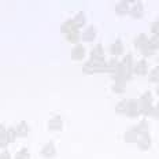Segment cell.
I'll list each match as a JSON object with an SVG mask.
<instances>
[{
	"label": "cell",
	"instance_id": "cell-1",
	"mask_svg": "<svg viewBox=\"0 0 159 159\" xmlns=\"http://www.w3.org/2000/svg\"><path fill=\"white\" fill-rule=\"evenodd\" d=\"M152 95L151 92H145L139 100V112L143 115H152Z\"/></svg>",
	"mask_w": 159,
	"mask_h": 159
},
{
	"label": "cell",
	"instance_id": "cell-2",
	"mask_svg": "<svg viewBox=\"0 0 159 159\" xmlns=\"http://www.w3.org/2000/svg\"><path fill=\"white\" fill-rule=\"evenodd\" d=\"M139 114H140V112H139V102L134 100V99H130V100H128V104H126V115H128L129 118H136Z\"/></svg>",
	"mask_w": 159,
	"mask_h": 159
},
{
	"label": "cell",
	"instance_id": "cell-3",
	"mask_svg": "<svg viewBox=\"0 0 159 159\" xmlns=\"http://www.w3.org/2000/svg\"><path fill=\"white\" fill-rule=\"evenodd\" d=\"M137 145H139V148H140V150H143V151H147L148 148L151 147V137H150V134H148V132H147V133L139 134Z\"/></svg>",
	"mask_w": 159,
	"mask_h": 159
},
{
	"label": "cell",
	"instance_id": "cell-4",
	"mask_svg": "<svg viewBox=\"0 0 159 159\" xmlns=\"http://www.w3.org/2000/svg\"><path fill=\"white\" fill-rule=\"evenodd\" d=\"M48 129L52 132H58V130H62L63 129V121L59 115H55L52 117L51 119L48 121Z\"/></svg>",
	"mask_w": 159,
	"mask_h": 159
},
{
	"label": "cell",
	"instance_id": "cell-5",
	"mask_svg": "<svg viewBox=\"0 0 159 159\" xmlns=\"http://www.w3.org/2000/svg\"><path fill=\"white\" fill-rule=\"evenodd\" d=\"M77 30H78V28H77V25H75L74 19H67V21L63 22L61 26V32L65 33V34H69V33L77 32Z\"/></svg>",
	"mask_w": 159,
	"mask_h": 159
},
{
	"label": "cell",
	"instance_id": "cell-6",
	"mask_svg": "<svg viewBox=\"0 0 159 159\" xmlns=\"http://www.w3.org/2000/svg\"><path fill=\"white\" fill-rule=\"evenodd\" d=\"M84 56H85V48L82 47L81 44H77L73 47V49H71L73 61H81V59H84Z\"/></svg>",
	"mask_w": 159,
	"mask_h": 159
},
{
	"label": "cell",
	"instance_id": "cell-7",
	"mask_svg": "<svg viewBox=\"0 0 159 159\" xmlns=\"http://www.w3.org/2000/svg\"><path fill=\"white\" fill-rule=\"evenodd\" d=\"M41 155L44 158H54L56 155V150H55V144L52 143V141H49L43 147L41 150Z\"/></svg>",
	"mask_w": 159,
	"mask_h": 159
},
{
	"label": "cell",
	"instance_id": "cell-8",
	"mask_svg": "<svg viewBox=\"0 0 159 159\" xmlns=\"http://www.w3.org/2000/svg\"><path fill=\"white\" fill-rule=\"evenodd\" d=\"M91 59H92V61L104 62V51H103V47H102L100 44H98L93 49H92V52H91Z\"/></svg>",
	"mask_w": 159,
	"mask_h": 159
},
{
	"label": "cell",
	"instance_id": "cell-9",
	"mask_svg": "<svg viewBox=\"0 0 159 159\" xmlns=\"http://www.w3.org/2000/svg\"><path fill=\"white\" fill-rule=\"evenodd\" d=\"M110 52L112 56H119L124 52V44H122L121 40H115V41L112 43L110 47Z\"/></svg>",
	"mask_w": 159,
	"mask_h": 159
},
{
	"label": "cell",
	"instance_id": "cell-10",
	"mask_svg": "<svg viewBox=\"0 0 159 159\" xmlns=\"http://www.w3.org/2000/svg\"><path fill=\"white\" fill-rule=\"evenodd\" d=\"M143 14H144V7H143V4H141L140 2H136V4L130 8V15L133 16V18L139 19V18H141V16H143Z\"/></svg>",
	"mask_w": 159,
	"mask_h": 159
},
{
	"label": "cell",
	"instance_id": "cell-11",
	"mask_svg": "<svg viewBox=\"0 0 159 159\" xmlns=\"http://www.w3.org/2000/svg\"><path fill=\"white\" fill-rule=\"evenodd\" d=\"M147 70H148V66H147V62L144 59H141L139 63H136V66L133 67V71L136 73L137 75H145L147 74Z\"/></svg>",
	"mask_w": 159,
	"mask_h": 159
},
{
	"label": "cell",
	"instance_id": "cell-12",
	"mask_svg": "<svg viewBox=\"0 0 159 159\" xmlns=\"http://www.w3.org/2000/svg\"><path fill=\"white\" fill-rule=\"evenodd\" d=\"M134 45L137 47L139 51H141L144 47H147L148 45V39H147V36L144 34V33H141V34H139L137 37L134 39Z\"/></svg>",
	"mask_w": 159,
	"mask_h": 159
},
{
	"label": "cell",
	"instance_id": "cell-13",
	"mask_svg": "<svg viewBox=\"0 0 159 159\" xmlns=\"http://www.w3.org/2000/svg\"><path fill=\"white\" fill-rule=\"evenodd\" d=\"M96 36V29L93 26H88L87 29H85V32L81 34V39L84 40V41H93Z\"/></svg>",
	"mask_w": 159,
	"mask_h": 159
},
{
	"label": "cell",
	"instance_id": "cell-14",
	"mask_svg": "<svg viewBox=\"0 0 159 159\" xmlns=\"http://www.w3.org/2000/svg\"><path fill=\"white\" fill-rule=\"evenodd\" d=\"M15 130H16V134H18L19 137H26L29 133V126L25 121H22L18 124V126L15 128Z\"/></svg>",
	"mask_w": 159,
	"mask_h": 159
},
{
	"label": "cell",
	"instance_id": "cell-15",
	"mask_svg": "<svg viewBox=\"0 0 159 159\" xmlns=\"http://www.w3.org/2000/svg\"><path fill=\"white\" fill-rule=\"evenodd\" d=\"M129 11H130V10H129L128 2H119V3H117V6H115V12H117L118 15H125V14H128Z\"/></svg>",
	"mask_w": 159,
	"mask_h": 159
},
{
	"label": "cell",
	"instance_id": "cell-16",
	"mask_svg": "<svg viewBox=\"0 0 159 159\" xmlns=\"http://www.w3.org/2000/svg\"><path fill=\"white\" fill-rule=\"evenodd\" d=\"M8 145L7 140V129L4 128V125L0 124V148H4Z\"/></svg>",
	"mask_w": 159,
	"mask_h": 159
},
{
	"label": "cell",
	"instance_id": "cell-17",
	"mask_svg": "<svg viewBox=\"0 0 159 159\" xmlns=\"http://www.w3.org/2000/svg\"><path fill=\"white\" fill-rule=\"evenodd\" d=\"M137 137H139V134L136 133L134 130H132V129L126 130L125 132V134H124L125 143H137Z\"/></svg>",
	"mask_w": 159,
	"mask_h": 159
},
{
	"label": "cell",
	"instance_id": "cell-18",
	"mask_svg": "<svg viewBox=\"0 0 159 159\" xmlns=\"http://www.w3.org/2000/svg\"><path fill=\"white\" fill-rule=\"evenodd\" d=\"M125 88H126V81L125 80H115L114 87H112L115 93H124Z\"/></svg>",
	"mask_w": 159,
	"mask_h": 159
},
{
	"label": "cell",
	"instance_id": "cell-19",
	"mask_svg": "<svg viewBox=\"0 0 159 159\" xmlns=\"http://www.w3.org/2000/svg\"><path fill=\"white\" fill-rule=\"evenodd\" d=\"M132 130H134L137 134H141V133H147L148 132V124H147V121H141L139 125H136V126H133V128H130Z\"/></svg>",
	"mask_w": 159,
	"mask_h": 159
},
{
	"label": "cell",
	"instance_id": "cell-20",
	"mask_svg": "<svg viewBox=\"0 0 159 159\" xmlns=\"http://www.w3.org/2000/svg\"><path fill=\"white\" fill-rule=\"evenodd\" d=\"M148 47H150L151 51H155V49L159 48V36L154 34L151 36V39H148Z\"/></svg>",
	"mask_w": 159,
	"mask_h": 159
},
{
	"label": "cell",
	"instance_id": "cell-21",
	"mask_svg": "<svg viewBox=\"0 0 159 159\" xmlns=\"http://www.w3.org/2000/svg\"><path fill=\"white\" fill-rule=\"evenodd\" d=\"M80 32H71V33H69V34H66V40H67L70 44H75L77 45V43H78V40H80Z\"/></svg>",
	"mask_w": 159,
	"mask_h": 159
},
{
	"label": "cell",
	"instance_id": "cell-22",
	"mask_svg": "<svg viewBox=\"0 0 159 159\" xmlns=\"http://www.w3.org/2000/svg\"><path fill=\"white\" fill-rule=\"evenodd\" d=\"M74 22H75V25H77V28H81V26H84L85 22H87V18H85L84 12H78V14L74 16Z\"/></svg>",
	"mask_w": 159,
	"mask_h": 159
},
{
	"label": "cell",
	"instance_id": "cell-23",
	"mask_svg": "<svg viewBox=\"0 0 159 159\" xmlns=\"http://www.w3.org/2000/svg\"><path fill=\"white\" fill-rule=\"evenodd\" d=\"M126 104H128V100L118 102V104L115 106V112L117 114H126Z\"/></svg>",
	"mask_w": 159,
	"mask_h": 159
},
{
	"label": "cell",
	"instance_id": "cell-24",
	"mask_svg": "<svg viewBox=\"0 0 159 159\" xmlns=\"http://www.w3.org/2000/svg\"><path fill=\"white\" fill-rule=\"evenodd\" d=\"M15 159H30V154H29L28 148H22V150H19L15 155Z\"/></svg>",
	"mask_w": 159,
	"mask_h": 159
},
{
	"label": "cell",
	"instance_id": "cell-25",
	"mask_svg": "<svg viewBox=\"0 0 159 159\" xmlns=\"http://www.w3.org/2000/svg\"><path fill=\"white\" fill-rule=\"evenodd\" d=\"M16 137H18V134H16L15 128H8V130H7V140H8V143H14Z\"/></svg>",
	"mask_w": 159,
	"mask_h": 159
},
{
	"label": "cell",
	"instance_id": "cell-26",
	"mask_svg": "<svg viewBox=\"0 0 159 159\" xmlns=\"http://www.w3.org/2000/svg\"><path fill=\"white\" fill-rule=\"evenodd\" d=\"M148 78H150L151 82H158L159 81V67H155L152 69L150 75H148Z\"/></svg>",
	"mask_w": 159,
	"mask_h": 159
},
{
	"label": "cell",
	"instance_id": "cell-27",
	"mask_svg": "<svg viewBox=\"0 0 159 159\" xmlns=\"http://www.w3.org/2000/svg\"><path fill=\"white\" fill-rule=\"evenodd\" d=\"M151 32H152V34L159 36V19H157L155 22L151 24Z\"/></svg>",
	"mask_w": 159,
	"mask_h": 159
},
{
	"label": "cell",
	"instance_id": "cell-28",
	"mask_svg": "<svg viewBox=\"0 0 159 159\" xmlns=\"http://www.w3.org/2000/svg\"><path fill=\"white\" fill-rule=\"evenodd\" d=\"M152 117L155 119H159V103L154 107V111H152Z\"/></svg>",
	"mask_w": 159,
	"mask_h": 159
},
{
	"label": "cell",
	"instance_id": "cell-29",
	"mask_svg": "<svg viewBox=\"0 0 159 159\" xmlns=\"http://www.w3.org/2000/svg\"><path fill=\"white\" fill-rule=\"evenodd\" d=\"M0 159H11V155H10L8 151H3L0 154Z\"/></svg>",
	"mask_w": 159,
	"mask_h": 159
},
{
	"label": "cell",
	"instance_id": "cell-30",
	"mask_svg": "<svg viewBox=\"0 0 159 159\" xmlns=\"http://www.w3.org/2000/svg\"><path fill=\"white\" fill-rule=\"evenodd\" d=\"M157 95L159 96V85H158V87H157Z\"/></svg>",
	"mask_w": 159,
	"mask_h": 159
},
{
	"label": "cell",
	"instance_id": "cell-31",
	"mask_svg": "<svg viewBox=\"0 0 159 159\" xmlns=\"http://www.w3.org/2000/svg\"><path fill=\"white\" fill-rule=\"evenodd\" d=\"M158 62H159V59H158Z\"/></svg>",
	"mask_w": 159,
	"mask_h": 159
}]
</instances>
